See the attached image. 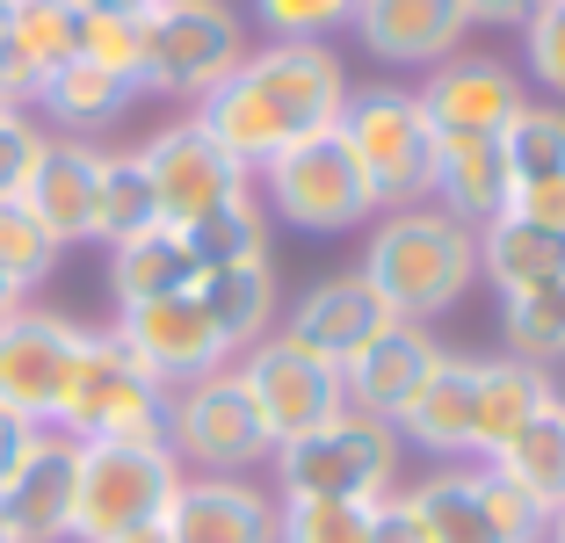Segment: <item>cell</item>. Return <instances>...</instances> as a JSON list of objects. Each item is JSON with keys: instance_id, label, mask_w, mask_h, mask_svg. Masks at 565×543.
<instances>
[{"instance_id": "obj_44", "label": "cell", "mask_w": 565, "mask_h": 543, "mask_svg": "<svg viewBox=\"0 0 565 543\" xmlns=\"http://www.w3.org/2000/svg\"><path fill=\"white\" fill-rule=\"evenodd\" d=\"M536 8H544V0H465V15L471 22H493V30H522Z\"/></svg>"}, {"instance_id": "obj_25", "label": "cell", "mask_w": 565, "mask_h": 543, "mask_svg": "<svg viewBox=\"0 0 565 543\" xmlns=\"http://www.w3.org/2000/svg\"><path fill=\"white\" fill-rule=\"evenodd\" d=\"M551 370H530V362H479V398H471V457L493 464L508 449V435L530 420V413L551 406Z\"/></svg>"}, {"instance_id": "obj_49", "label": "cell", "mask_w": 565, "mask_h": 543, "mask_svg": "<svg viewBox=\"0 0 565 543\" xmlns=\"http://www.w3.org/2000/svg\"><path fill=\"white\" fill-rule=\"evenodd\" d=\"M0 66H8V8H0Z\"/></svg>"}, {"instance_id": "obj_26", "label": "cell", "mask_w": 565, "mask_h": 543, "mask_svg": "<svg viewBox=\"0 0 565 543\" xmlns=\"http://www.w3.org/2000/svg\"><path fill=\"white\" fill-rule=\"evenodd\" d=\"M479 276H493L500 297H530L565 276V239L544 225H522L515 211H500L493 225H479Z\"/></svg>"}, {"instance_id": "obj_9", "label": "cell", "mask_w": 565, "mask_h": 543, "mask_svg": "<svg viewBox=\"0 0 565 543\" xmlns=\"http://www.w3.org/2000/svg\"><path fill=\"white\" fill-rule=\"evenodd\" d=\"M399 500L414 514L420 543H544V522H551L493 464H479V471H435Z\"/></svg>"}, {"instance_id": "obj_17", "label": "cell", "mask_w": 565, "mask_h": 543, "mask_svg": "<svg viewBox=\"0 0 565 543\" xmlns=\"http://www.w3.org/2000/svg\"><path fill=\"white\" fill-rule=\"evenodd\" d=\"M349 22L384 66H443L471 30L465 0H355Z\"/></svg>"}, {"instance_id": "obj_20", "label": "cell", "mask_w": 565, "mask_h": 543, "mask_svg": "<svg viewBox=\"0 0 565 543\" xmlns=\"http://www.w3.org/2000/svg\"><path fill=\"white\" fill-rule=\"evenodd\" d=\"M384 327H392V305H384L363 276H327V283H312V290L290 305V327L282 333H290L298 348H312L319 362L341 370V362H349L355 348H370Z\"/></svg>"}, {"instance_id": "obj_21", "label": "cell", "mask_w": 565, "mask_h": 543, "mask_svg": "<svg viewBox=\"0 0 565 543\" xmlns=\"http://www.w3.org/2000/svg\"><path fill=\"white\" fill-rule=\"evenodd\" d=\"M435 355H443V348H435L414 319H392V327H384L370 348H355V355L341 362V398H349V413L399 420V406L414 398V384L428 377Z\"/></svg>"}, {"instance_id": "obj_12", "label": "cell", "mask_w": 565, "mask_h": 543, "mask_svg": "<svg viewBox=\"0 0 565 543\" xmlns=\"http://www.w3.org/2000/svg\"><path fill=\"white\" fill-rule=\"evenodd\" d=\"M233 377L247 384L268 443H298V435L327 428L333 413H349V398H341V370L319 362L312 348H298L290 333H262V341L233 362Z\"/></svg>"}, {"instance_id": "obj_47", "label": "cell", "mask_w": 565, "mask_h": 543, "mask_svg": "<svg viewBox=\"0 0 565 543\" xmlns=\"http://www.w3.org/2000/svg\"><path fill=\"white\" fill-rule=\"evenodd\" d=\"M117 543H174V536H167V529L152 522V529H131V536H117Z\"/></svg>"}, {"instance_id": "obj_24", "label": "cell", "mask_w": 565, "mask_h": 543, "mask_svg": "<svg viewBox=\"0 0 565 543\" xmlns=\"http://www.w3.org/2000/svg\"><path fill=\"white\" fill-rule=\"evenodd\" d=\"M81 51V15L66 0H22L8 8V66H0V102H36V87Z\"/></svg>"}, {"instance_id": "obj_15", "label": "cell", "mask_w": 565, "mask_h": 543, "mask_svg": "<svg viewBox=\"0 0 565 543\" xmlns=\"http://www.w3.org/2000/svg\"><path fill=\"white\" fill-rule=\"evenodd\" d=\"M73 486H81V443L44 428L15 478L0 486V536L8 543H73Z\"/></svg>"}, {"instance_id": "obj_23", "label": "cell", "mask_w": 565, "mask_h": 543, "mask_svg": "<svg viewBox=\"0 0 565 543\" xmlns=\"http://www.w3.org/2000/svg\"><path fill=\"white\" fill-rule=\"evenodd\" d=\"M471 398H479V362L471 355H435L414 398L399 406L392 435H406L428 457H471Z\"/></svg>"}, {"instance_id": "obj_29", "label": "cell", "mask_w": 565, "mask_h": 543, "mask_svg": "<svg viewBox=\"0 0 565 543\" xmlns=\"http://www.w3.org/2000/svg\"><path fill=\"white\" fill-rule=\"evenodd\" d=\"M493 471L515 486V493H530L544 514L565 508V398H551L544 413H530L515 435H508V449L493 457Z\"/></svg>"}, {"instance_id": "obj_11", "label": "cell", "mask_w": 565, "mask_h": 543, "mask_svg": "<svg viewBox=\"0 0 565 543\" xmlns=\"http://www.w3.org/2000/svg\"><path fill=\"white\" fill-rule=\"evenodd\" d=\"M138 160H146V174H152L160 225H174V232H189V225H203L211 211L254 196V174H247V167H239L225 146H217L211 131H203L196 116H182V124L152 131L146 146H138Z\"/></svg>"}, {"instance_id": "obj_16", "label": "cell", "mask_w": 565, "mask_h": 543, "mask_svg": "<svg viewBox=\"0 0 565 543\" xmlns=\"http://www.w3.org/2000/svg\"><path fill=\"white\" fill-rule=\"evenodd\" d=\"M414 102L435 138H500L530 95H522V73L500 58H443Z\"/></svg>"}, {"instance_id": "obj_7", "label": "cell", "mask_w": 565, "mask_h": 543, "mask_svg": "<svg viewBox=\"0 0 565 543\" xmlns=\"http://www.w3.org/2000/svg\"><path fill=\"white\" fill-rule=\"evenodd\" d=\"M333 131L349 138L355 167L370 181V203L377 211H406V203H428V160H435V131L420 102L406 87H363L341 102V124Z\"/></svg>"}, {"instance_id": "obj_45", "label": "cell", "mask_w": 565, "mask_h": 543, "mask_svg": "<svg viewBox=\"0 0 565 543\" xmlns=\"http://www.w3.org/2000/svg\"><path fill=\"white\" fill-rule=\"evenodd\" d=\"M73 15H146V8H160V0H66Z\"/></svg>"}, {"instance_id": "obj_35", "label": "cell", "mask_w": 565, "mask_h": 543, "mask_svg": "<svg viewBox=\"0 0 565 543\" xmlns=\"http://www.w3.org/2000/svg\"><path fill=\"white\" fill-rule=\"evenodd\" d=\"M58 254H66V247H58V239L36 225L30 203H22V196H0V276H8L22 297H30L36 283L58 268Z\"/></svg>"}, {"instance_id": "obj_19", "label": "cell", "mask_w": 565, "mask_h": 543, "mask_svg": "<svg viewBox=\"0 0 565 543\" xmlns=\"http://www.w3.org/2000/svg\"><path fill=\"white\" fill-rule=\"evenodd\" d=\"M160 529L174 543H276V500L247 478H182Z\"/></svg>"}, {"instance_id": "obj_34", "label": "cell", "mask_w": 565, "mask_h": 543, "mask_svg": "<svg viewBox=\"0 0 565 543\" xmlns=\"http://www.w3.org/2000/svg\"><path fill=\"white\" fill-rule=\"evenodd\" d=\"M500 152H508L515 189H522V181L565 174V109H558V102H522V116L500 131Z\"/></svg>"}, {"instance_id": "obj_18", "label": "cell", "mask_w": 565, "mask_h": 543, "mask_svg": "<svg viewBox=\"0 0 565 543\" xmlns=\"http://www.w3.org/2000/svg\"><path fill=\"white\" fill-rule=\"evenodd\" d=\"M95 189H102V146L95 138H44L30 181H22V203L36 211V225L58 247H81V239H95Z\"/></svg>"}, {"instance_id": "obj_46", "label": "cell", "mask_w": 565, "mask_h": 543, "mask_svg": "<svg viewBox=\"0 0 565 543\" xmlns=\"http://www.w3.org/2000/svg\"><path fill=\"white\" fill-rule=\"evenodd\" d=\"M15 305H30V297H22V290H15V283H8V276H0V319L15 312Z\"/></svg>"}, {"instance_id": "obj_50", "label": "cell", "mask_w": 565, "mask_h": 543, "mask_svg": "<svg viewBox=\"0 0 565 543\" xmlns=\"http://www.w3.org/2000/svg\"><path fill=\"white\" fill-rule=\"evenodd\" d=\"M0 8H22V0H0Z\"/></svg>"}, {"instance_id": "obj_10", "label": "cell", "mask_w": 565, "mask_h": 543, "mask_svg": "<svg viewBox=\"0 0 565 543\" xmlns=\"http://www.w3.org/2000/svg\"><path fill=\"white\" fill-rule=\"evenodd\" d=\"M262 189H268V211L298 232H355L377 203H370V181L355 167L349 138L341 131H319L298 138L290 152L262 167Z\"/></svg>"}, {"instance_id": "obj_1", "label": "cell", "mask_w": 565, "mask_h": 543, "mask_svg": "<svg viewBox=\"0 0 565 543\" xmlns=\"http://www.w3.org/2000/svg\"><path fill=\"white\" fill-rule=\"evenodd\" d=\"M349 102V66L327 44H268L247 51L211 95L196 102V124L233 152L247 174H262L276 152H290L298 138H319L341 124Z\"/></svg>"}, {"instance_id": "obj_36", "label": "cell", "mask_w": 565, "mask_h": 543, "mask_svg": "<svg viewBox=\"0 0 565 543\" xmlns=\"http://www.w3.org/2000/svg\"><path fill=\"white\" fill-rule=\"evenodd\" d=\"M370 508L355 500H276V543H363Z\"/></svg>"}, {"instance_id": "obj_28", "label": "cell", "mask_w": 565, "mask_h": 543, "mask_svg": "<svg viewBox=\"0 0 565 543\" xmlns=\"http://www.w3.org/2000/svg\"><path fill=\"white\" fill-rule=\"evenodd\" d=\"M196 305L211 312L217 341L233 348V355H247V348L268 333V319H276V268L268 262L211 268V276H196Z\"/></svg>"}, {"instance_id": "obj_48", "label": "cell", "mask_w": 565, "mask_h": 543, "mask_svg": "<svg viewBox=\"0 0 565 543\" xmlns=\"http://www.w3.org/2000/svg\"><path fill=\"white\" fill-rule=\"evenodd\" d=\"M544 543H565V508H558V514L544 522Z\"/></svg>"}, {"instance_id": "obj_8", "label": "cell", "mask_w": 565, "mask_h": 543, "mask_svg": "<svg viewBox=\"0 0 565 543\" xmlns=\"http://www.w3.org/2000/svg\"><path fill=\"white\" fill-rule=\"evenodd\" d=\"M160 443L174 449V464L189 478H239L276 449L262 428V413H254V398H247V384L233 370L167 392V435Z\"/></svg>"}, {"instance_id": "obj_51", "label": "cell", "mask_w": 565, "mask_h": 543, "mask_svg": "<svg viewBox=\"0 0 565 543\" xmlns=\"http://www.w3.org/2000/svg\"><path fill=\"white\" fill-rule=\"evenodd\" d=\"M0 543H8V536H0Z\"/></svg>"}, {"instance_id": "obj_30", "label": "cell", "mask_w": 565, "mask_h": 543, "mask_svg": "<svg viewBox=\"0 0 565 543\" xmlns=\"http://www.w3.org/2000/svg\"><path fill=\"white\" fill-rule=\"evenodd\" d=\"M138 102V87L131 81H117V73H102V66H87V58H66V66L51 73L44 87H36V109L58 124L66 138H87V131H109L124 109Z\"/></svg>"}, {"instance_id": "obj_5", "label": "cell", "mask_w": 565, "mask_h": 543, "mask_svg": "<svg viewBox=\"0 0 565 543\" xmlns=\"http://www.w3.org/2000/svg\"><path fill=\"white\" fill-rule=\"evenodd\" d=\"M182 464L167 443H81L73 486V543H117L131 529L167 522V500L182 486Z\"/></svg>"}, {"instance_id": "obj_37", "label": "cell", "mask_w": 565, "mask_h": 543, "mask_svg": "<svg viewBox=\"0 0 565 543\" xmlns=\"http://www.w3.org/2000/svg\"><path fill=\"white\" fill-rule=\"evenodd\" d=\"M87 66L117 73V81L138 87V66H146V15H81V51Z\"/></svg>"}, {"instance_id": "obj_6", "label": "cell", "mask_w": 565, "mask_h": 543, "mask_svg": "<svg viewBox=\"0 0 565 543\" xmlns=\"http://www.w3.org/2000/svg\"><path fill=\"white\" fill-rule=\"evenodd\" d=\"M239 58H247V22H239L225 0H160V8H146L138 95L203 102Z\"/></svg>"}, {"instance_id": "obj_32", "label": "cell", "mask_w": 565, "mask_h": 543, "mask_svg": "<svg viewBox=\"0 0 565 543\" xmlns=\"http://www.w3.org/2000/svg\"><path fill=\"white\" fill-rule=\"evenodd\" d=\"M508 312H500V333H508V355L530 362V370H551L565 362V276L544 283L530 297H500Z\"/></svg>"}, {"instance_id": "obj_38", "label": "cell", "mask_w": 565, "mask_h": 543, "mask_svg": "<svg viewBox=\"0 0 565 543\" xmlns=\"http://www.w3.org/2000/svg\"><path fill=\"white\" fill-rule=\"evenodd\" d=\"M254 15L276 44H327V30L355 15V0H254Z\"/></svg>"}, {"instance_id": "obj_42", "label": "cell", "mask_w": 565, "mask_h": 543, "mask_svg": "<svg viewBox=\"0 0 565 543\" xmlns=\"http://www.w3.org/2000/svg\"><path fill=\"white\" fill-rule=\"evenodd\" d=\"M363 543H420L406 500H377V508H370V536H363Z\"/></svg>"}, {"instance_id": "obj_27", "label": "cell", "mask_w": 565, "mask_h": 543, "mask_svg": "<svg viewBox=\"0 0 565 543\" xmlns=\"http://www.w3.org/2000/svg\"><path fill=\"white\" fill-rule=\"evenodd\" d=\"M196 254H189V239L174 225H152L138 232V239H124V247H109V290H117V312L124 305H152V297H182L196 290Z\"/></svg>"}, {"instance_id": "obj_4", "label": "cell", "mask_w": 565, "mask_h": 543, "mask_svg": "<svg viewBox=\"0 0 565 543\" xmlns=\"http://www.w3.org/2000/svg\"><path fill=\"white\" fill-rule=\"evenodd\" d=\"M268 464H276L282 500L377 508V500H392V478H399V435H392V420H370V413H333L327 428L298 435V443H276Z\"/></svg>"}, {"instance_id": "obj_13", "label": "cell", "mask_w": 565, "mask_h": 543, "mask_svg": "<svg viewBox=\"0 0 565 543\" xmlns=\"http://www.w3.org/2000/svg\"><path fill=\"white\" fill-rule=\"evenodd\" d=\"M81 333L73 319L44 312V305H15L0 319V413H15L30 428L58 420V398H66L73 355H81Z\"/></svg>"}, {"instance_id": "obj_39", "label": "cell", "mask_w": 565, "mask_h": 543, "mask_svg": "<svg viewBox=\"0 0 565 543\" xmlns=\"http://www.w3.org/2000/svg\"><path fill=\"white\" fill-rule=\"evenodd\" d=\"M522 58H530V73L565 102V0H544V8L522 22Z\"/></svg>"}, {"instance_id": "obj_41", "label": "cell", "mask_w": 565, "mask_h": 543, "mask_svg": "<svg viewBox=\"0 0 565 543\" xmlns=\"http://www.w3.org/2000/svg\"><path fill=\"white\" fill-rule=\"evenodd\" d=\"M508 211H515L522 225H544V232H558V239H565V174H551V181H522L515 196H508Z\"/></svg>"}, {"instance_id": "obj_3", "label": "cell", "mask_w": 565, "mask_h": 543, "mask_svg": "<svg viewBox=\"0 0 565 543\" xmlns=\"http://www.w3.org/2000/svg\"><path fill=\"white\" fill-rule=\"evenodd\" d=\"M58 435L73 443H160L167 435V384L117 341V333H81L66 398H58Z\"/></svg>"}, {"instance_id": "obj_33", "label": "cell", "mask_w": 565, "mask_h": 543, "mask_svg": "<svg viewBox=\"0 0 565 543\" xmlns=\"http://www.w3.org/2000/svg\"><path fill=\"white\" fill-rule=\"evenodd\" d=\"M182 239H189L203 276H211V268H233V262H268V211L254 196H239V203H225V211H211L203 225H189Z\"/></svg>"}, {"instance_id": "obj_14", "label": "cell", "mask_w": 565, "mask_h": 543, "mask_svg": "<svg viewBox=\"0 0 565 543\" xmlns=\"http://www.w3.org/2000/svg\"><path fill=\"white\" fill-rule=\"evenodd\" d=\"M109 333H117V341L146 362L167 392H182V384H196V377L233 370V348L217 341V327H211V312L196 305V290L152 297V305H124Z\"/></svg>"}, {"instance_id": "obj_31", "label": "cell", "mask_w": 565, "mask_h": 543, "mask_svg": "<svg viewBox=\"0 0 565 543\" xmlns=\"http://www.w3.org/2000/svg\"><path fill=\"white\" fill-rule=\"evenodd\" d=\"M160 225V203H152V174L138 152H102V189H95V239L102 247H124L138 232Z\"/></svg>"}, {"instance_id": "obj_40", "label": "cell", "mask_w": 565, "mask_h": 543, "mask_svg": "<svg viewBox=\"0 0 565 543\" xmlns=\"http://www.w3.org/2000/svg\"><path fill=\"white\" fill-rule=\"evenodd\" d=\"M36 152H44V131L30 124V109L0 102V196H22V181H30Z\"/></svg>"}, {"instance_id": "obj_22", "label": "cell", "mask_w": 565, "mask_h": 543, "mask_svg": "<svg viewBox=\"0 0 565 543\" xmlns=\"http://www.w3.org/2000/svg\"><path fill=\"white\" fill-rule=\"evenodd\" d=\"M428 196L435 211H449L457 225H493L515 196V174H508V152L500 138H435V160H428Z\"/></svg>"}, {"instance_id": "obj_2", "label": "cell", "mask_w": 565, "mask_h": 543, "mask_svg": "<svg viewBox=\"0 0 565 543\" xmlns=\"http://www.w3.org/2000/svg\"><path fill=\"white\" fill-rule=\"evenodd\" d=\"M363 283L392 305V319H443L449 305H465L479 283V232L457 225L435 203H406L392 211L363 247Z\"/></svg>"}, {"instance_id": "obj_43", "label": "cell", "mask_w": 565, "mask_h": 543, "mask_svg": "<svg viewBox=\"0 0 565 543\" xmlns=\"http://www.w3.org/2000/svg\"><path fill=\"white\" fill-rule=\"evenodd\" d=\"M44 428H30V420H15V413H0V486H8V478H15V464L30 457V443Z\"/></svg>"}]
</instances>
